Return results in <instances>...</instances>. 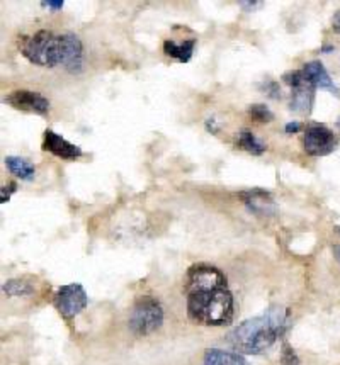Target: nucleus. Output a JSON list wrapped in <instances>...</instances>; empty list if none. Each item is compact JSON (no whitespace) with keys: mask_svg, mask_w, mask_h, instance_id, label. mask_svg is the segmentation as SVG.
Segmentation results:
<instances>
[{"mask_svg":"<svg viewBox=\"0 0 340 365\" xmlns=\"http://www.w3.org/2000/svg\"><path fill=\"white\" fill-rule=\"evenodd\" d=\"M291 328L289 310L270 306L266 313L238 324L230 333L228 342L238 354L261 355L269 350Z\"/></svg>","mask_w":340,"mask_h":365,"instance_id":"nucleus-1","label":"nucleus"},{"mask_svg":"<svg viewBox=\"0 0 340 365\" xmlns=\"http://www.w3.org/2000/svg\"><path fill=\"white\" fill-rule=\"evenodd\" d=\"M189 319L204 326H226L233 321L235 301L228 287L185 292Z\"/></svg>","mask_w":340,"mask_h":365,"instance_id":"nucleus-2","label":"nucleus"},{"mask_svg":"<svg viewBox=\"0 0 340 365\" xmlns=\"http://www.w3.org/2000/svg\"><path fill=\"white\" fill-rule=\"evenodd\" d=\"M164 324V310L160 303L152 296H141L136 299L129 314V330L136 336H147L155 333Z\"/></svg>","mask_w":340,"mask_h":365,"instance_id":"nucleus-3","label":"nucleus"},{"mask_svg":"<svg viewBox=\"0 0 340 365\" xmlns=\"http://www.w3.org/2000/svg\"><path fill=\"white\" fill-rule=\"evenodd\" d=\"M282 82L291 87L289 109L301 116H308L315 104V87L305 77L303 70L286 72Z\"/></svg>","mask_w":340,"mask_h":365,"instance_id":"nucleus-4","label":"nucleus"},{"mask_svg":"<svg viewBox=\"0 0 340 365\" xmlns=\"http://www.w3.org/2000/svg\"><path fill=\"white\" fill-rule=\"evenodd\" d=\"M339 135L327 124L311 123L303 136V148L311 157H327L339 148Z\"/></svg>","mask_w":340,"mask_h":365,"instance_id":"nucleus-5","label":"nucleus"},{"mask_svg":"<svg viewBox=\"0 0 340 365\" xmlns=\"http://www.w3.org/2000/svg\"><path fill=\"white\" fill-rule=\"evenodd\" d=\"M228 287L226 275L209 263H194L185 275V292L214 291Z\"/></svg>","mask_w":340,"mask_h":365,"instance_id":"nucleus-6","label":"nucleus"},{"mask_svg":"<svg viewBox=\"0 0 340 365\" xmlns=\"http://www.w3.org/2000/svg\"><path fill=\"white\" fill-rule=\"evenodd\" d=\"M87 292L80 284H68L60 287L53 298V306L65 319L79 316L87 307Z\"/></svg>","mask_w":340,"mask_h":365,"instance_id":"nucleus-7","label":"nucleus"},{"mask_svg":"<svg viewBox=\"0 0 340 365\" xmlns=\"http://www.w3.org/2000/svg\"><path fill=\"white\" fill-rule=\"evenodd\" d=\"M60 67L70 73H80L84 68V44L74 32L60 34Z\"/></svg>","mask_w":340,"mask_h":365,"instance_id":"nucleus-8","label":"nucleus"},{"mask_svg":"<svg viewBox=\"0 0 340 365\" xmlns=\"http://www.w3.org/2000/svg\"><path fill=\"white\" fill-rule=\"evenodd\" d=\"M4 102L12 105L18 111L34 112V114H48L50 112V100L32 91H14L9 95L4 97Z\"/></svg>","mask_w":340,"mask_h":365,"instance_id":"nucleus-9","label":"nucleus"},{"mask_svg":"<svg viewBox=\"0 0 340 365\" xmlns=\"http://www.w3.org/2000/svg\"><path fill=\"white\" fill-rule=\"evenodd\" d=\"M51 34H53V31L39 29L32 36H30V38L22 43V46H19L21 48L24 58L30 60L31 63L39 65V67H44V62H46L48 43H50Z\"/></svg>","mask_w":340,"mask_h":365,"instance_id":"nucleus-10","label":"nucleus"},{"mask_svg":"<svg viewBox=\"0 0 340 365\" xmlns=\"http://www.w3.org/2000/svg\"><path fill=\"white\" fill-rule=\"evenodd\" d=\"M43 150L51 153L53 157L63 158V160H79L84 155L79 146L65 140L63 136L56 135L55 131L48 129L43 136Z\"/></svg>","mask_w":340,"mask_h":365,"instance_id":"nucleus-11","label":"nucleus"},{"mask_svg":"<svg viewBox=\"0 0 340 365\" xmlns=\"http://www.w3.org/2000/svg\"><path fill=\"white\" fill-rule=\"evenodd\" d=\"M242 201L245 202L247 209L257 216H273L276 213V202H274L270 192L262 189H252L240 194Z\"/></svg>","mask_w":340,"mask_h":365,"instance_id":"nucleus-12","label":"nucleus"},{"mask_svg":"<svg viewBox=\"0 0 340 365\" xmlns=\"http://www.w3.org/2000/svg\"><path fill=\"white\" fill-rule=\"evenodd\" d=\"M303 73H305L306 79L313 84L315 88H320V91H327L330 94H334L337 99H340V91L337 85L334 84V80L330 79L329 72H327L325 65H323L320 60H313V62L306 63L303 67Z\"/></svg>","mask_w":340,"mask_h":365,"instance_id":"nucleus-13","label":"nucleus"},{"mask_svg":"<svg viewBox=\"0 0 340 365\" xmlns=\"http://www.w3.org/2000/svg\"><path fill=\"white\" fill-rule=\"evenodd\" d=\"M204 365H249V362L238 352L209 348L204 354Z\"/></svg>","mask_w":340,"mask_h":365,"instance_id":"nucleus-14","label":"nucleus"},{"mask_svg":"<svg viewBox=\"0 0 340 365\" xmlns=\"http://www.w3.org/2000/svg\"><path fill=\"white\" fill-rule=\"evenodd\" d=\"M6 167L9 168V172L12 173V175L21 178V180H26V182H31L36 175L34 165L22 157H14V155L7 157Z\"/></svg>","mask_w":340,"mask_h":365,"instance_id":"nucleus-15","label":"nucleus"},{"mask_svg":"<svg viewBox=\"0 0 340 365\" xmlns=\"http://www.w3.org/2000/svg\"><path fill=\"white\" fill-rule=\"evenodd\" d=\"M194 46H196V39H188V41L179 44L174 41H165L164 53L170 58L177 60V62L188 63L194 55Z\"/></svg>","mask_w":340,"mask_h":365,"instance_id":"nucleus-16","label":"nucleus"},{"mask_svg":"<svg viewBox=\"0 0 340 365\" xmlns=\"http://www.w3.org/2000/svg\"><path fill=\"white\" fill-rule=\"evenodd\" d=\"M237 146L240 150H244V152L250 153V155H262V153L266 152L267 146L262 140H259L257 136L254 135L252 131H240V135L237 136Z\"/></svg>","mask_w":340,"mask_h":365,"instance_id":"nucleus-17","label":"nucleus"},{"mask_svg":"<svg viewBox=\"0 0 340 365\" xmlns=\"http://www.w3.org/2000/svg\"><path fill=\"white\" fill-rule=\"evenodd\" d=\"M2 291L11 298H21V296H31L34 292V286L24 279H11L4 284Z\"/></svg>","mask_w":340,"mask_h":365,"instance_id":"nucleus-18","label":"nucleus"},{"mask_svg":"<svg viewBox=\"0 0 340 365\" xmlns=\"http://www.w3.org/2000/svg\"><path fill=\"white\" fill-rule=\"evenodd\" d=\"M249 116L257 123H270L274 119L273 111L266 104H252L249 107Z\"/></svg>","mask_w":340,"mask_h":365,"instance_id":"nucleus-19","label":"nucleus"},{"mask_svg":"<svg viewBox=\"0 0 340 365\" xmlns=\"http://www.w3.org/2000/svg\"><path fill=\"white\" fill-rule=\"evenodd\" d=\"M259 88H261V92H264L266 97H269V99H274V100L282 99V91L276 80L266 79L264 82L259 84Z\"/></svg>","mask_w":340,"mask_h":365,"instance_id":"nucleus-20","label":"nucleus"},{"mask_svg":"<svg viewBox=\"0 0 340 365\" xmlns=\"http://www.w3.org/2000/svg\"><path fill=\"white\" fill-rule=\"evenodd\" d=\"M281 362L285 365H299V359L296 355V352L293 350L287 342H282V348H281Z\"/></svg>","mask_w":340,"mask_h":365,"instance_id":"nucleus-21","label":"nucleus"},{"mask_svg":"<svg viewBox=\"0 0 340 365\" xmlns=\"http://www.w3.org/2000/svg\"><path fill=\"white\" fill-rule=\"evenodd\" d=\"M14 192H18V184L15 182H7L6 185H2V190H0V202L6 204Z\"/></svg>","mask_w":340,"mask_h":365,"instance_id":"nucleus-22","label":"nucleus"},{"mask_svg":"<svg viewBox=\"0 0 340 365\" xmlns=\"http://www.w3.org/2000/svg\"><path fill=\"white\" fill-rule=\"evenodd\" d=\"M204 126H206V131L211 133V135H216V133L220 131V123H218L216 116L214 114H211L204 121Z\"/></svg>","mask_w":340,"mask_h":365,"instance_id":"nucleus-23","label":"nucleus"},{"mask_svg":"<svg viewBox=\"0 0 340 365\" xmlns=\"http://www.w3.org/2000/svg\"><path fill=\"white\" fill-rule=\"evenodd\" d=\"M238 6H240L244 11H257L264 6V2H262V0H252V2H250V0H240Z\"/></svg>","mask_w":340,"mask_h":365,"instance_id":"nucleus-24","label":"nucleus"},{"mask_svg":"<svg viewBox=\"0 0 340 365\" xmlns=\"http://www.w3.org/2000/svg\"><path fill=\"white\" fill-rule=\"evenodd\" d=\"M41 6L50 7V9L60 11L63 7V0H48V2H41Z\"/></svg>","mask_w":340,"mask_h":365,"instance_id":"nucleus-25","label":"nucleus"},{"mask_svg":"<svg viewBox=\"0 0 340 365\" xmlns=\"http://www.w3.org/2000/svg\"><path fill=\"white\" fill-rule=\"evenodd\" d=\"M301 123H298V121H294V123H287L286 126H285V131L286 133H298V131H301Z\"/></svg>","mask_w":340,"mask_h":365,"instance_id":"nucleus-26","label":"nucleus"},{"mask_svg":"<svg viewBox=\"0 0 340 365\" xmlns=\"http://www.w3.org/2000/svg\"><path fill=\"white\" fill-rule=\"evenodd\" d=\"M332 27L340 34V11L335 12L334 18H332Z\"/></svg>","mask_w":340,"mask_h":365,"instance_id":"nucleus-27","label":"nucleus"},{"mask_svg":"<svg viewBox=\"0 0 340 365\" xmlns=\"http://www.w3.org/2000/svg\"><path fill=\"white\" fill-rule=\"evenodd\" d=\"M332 251H334L335 258H337V262L340 263V245H334V246H332Z\"/></svg>","mask_w":340,"mask_h":365,"instance_id":"nucleus-28","label":"nucleus"},{"mask_svg":"<svg viewBox=\"0 0 340 365\" xmlns=\"http://www.w3.org/2000/svg\"><path fill=\"white\" fill-rule=\"evenodd\" d=\"M322 53H330V51H334V46H332V44H325V48H322V50H320Z\"/></svg>","mask_w":340,"mask_h":365,"instance_id":"nucleus-29","label":"nucleus"},{"mask_svg":"<svg viewBox=\"0 0 340 365\" xmlns=\"http://www.w3.org/2000/svg\"><path fill=\"white\" fill-rule=\"evenodd\" d=\"M335 126H337V128L340 129V116H339V119H337V121H335Z\"/></svg>","mask_w":340,"mask_h":365,"instance_id":"nucleus-30","label":"nucleus"},{"mask_svg":"<svg viewBox=\"0 0 340 365\" xmlns=\"http://www.w3.org/2000/svg\"><path fill=\"white\" fill-rule=\"evenodd\" d=\"M335 230H337V231H339V233H340V226H337V228H335Z\"/></svg>","mask_w":340,"mask_h":365,"instance_id":"nucleus-31","label":"nucleus"}]
</instances>
